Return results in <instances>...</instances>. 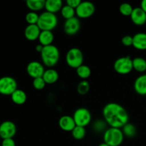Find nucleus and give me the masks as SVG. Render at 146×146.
<instances>
[{
    "mask_svg": "<svg viewBox=\"0 0 146 146\" xmlns=\"http://www.w3.org/2000/svg\"><path fill=\"white\" fill-rule=\"evenodd\" d=\"M81 0H67L66 5L69 6V7H72V8L76 9L78 7V5L81 4Z\"/></svg>",
    "mask_w": 146,
    "mask_h": 146,
    "instance_id": "34",
    "label": "nucleus"
},
{
    "mask_svg": "<svg viewBox=\"0 0 146 146\" xmlns=\"http://www.w3.org/2000/svg\"><path fill=\"white\" fill-rule=\"evenodd\" d=\"M113 68L115 72L121 75H126L130 74L133 70V59L130 56L118 58L114 62Z\"/></svg>",
    "mask_w": 146,
    "mask_h": 146,
    "instance_id": "6",
    "label": "nucleus"
},
{
    "mask_svg": "<svg viewBox=\"0 0 146 146\" xmlns=\"http://www.w3.org/2000/svg\"><path fill=\"white\" fill-rule=\"evenodd\" d=\"M41 58L44 66L52 68L58 64L60 58V52L56 46L51 45L44 46L41 52Z\"/></svg>",
    "mask_w": 146,
    "mask_h": 146,
    "instance_id": "2",
    "label": "nucleus"
},
{
    "mask_svg": "<svg viewBox=\"0 0 146 146\" xmlns=\"http://www.w3.org/2000/svg\"><path fill=\"white\" fill-rule=\"evenodd\" d=\"M45 71L44 64L37 61H31L27 66V74L33 79L42 77Z\"/></svg>",
    "mask_w": 146,
    "mask_h": 146,
    "instance_id": "11",
    "label": "nucleus"
},
{
    "mask_svg": "<svg viewBox=\"0 0 146 146\" xmlns=\"http://www.w3.org/2000/svg\"><path fill=\"white\" fill-rule=\"evenodd\" d=\"M76 74L80 78L83 80H86L89 78L91 75V70L88 66L81 65L76 69Z\"/></svg>",
    "mask_w": 146,
    "mask_h": 146,
    "instance_id": "25",
    "label": "nucleus"
},
{
    "mask_svg": "<svg viewBox=\"0 0 146 146\" xmlns=\"http://www.w3.org/2000/svg\"><path fill=\"white\" fill-rule=\"evenodd\" d=\"M66 62L67 65L73 68H78L84 63V54L78 48H70L66 55Z\"/></svg>",
    "mask_w": 146,
    "mask_h": 146,
    "instance_id": "5",
    "label": "nucleus"
},
{
    "mask_svg": "<svg viewBox=\"0 0 146 146\" xmlns=\"http://www.w3.org/2000/svg\"><path fill=\"white\" fill-rule=\"evenodd\" d=\"M132 5L128 3H123L119 7V11L122 15L125 17H131L133 11Z\"/></svg>",
    "mask_w": 146,
    "mask_h": 146,
    "instance_id": "29",
    "label": "nucleus"
},
{
    "mask_svg": "<svg viewBox=\"0 0 146 146\" xmlns=\"http://www.w3.org/2000/svg\"><path fill=\"white\" fill-rule=\"evenodd\" d=\"M45 0H27L26 1L27 8L34 12L41 11L45 8Z\"/></svg>",
    "mask_w": 146,
    "mask_h": 146,
    "instance_id": "22",
    "label": "nucleus"
},
{
    "mask_svg": "<svg viewBox=\"0 0 146 146\" xmlns=\"http://www.w3.org/2000/svg\"><path fill=\"white\" fill-rule=\"evenodd\" d=\"M58 125L60 128L64 131H71L74 129L76 125L73 116L63 115L58 120Z\"/></svg>",
    "mask_w": 146,
    "mask_h": 146,
    "instance_id": "14",
    "label": "nucleus"
},
{
    "mask_svg": "<svg viewBox=\"0 0 146 146\" xmlns=\"http://www.w3.org/2000/svg\"><path fill=\"white\" fill-rule=\"evenodd\" d=\"M133 70L143 73L146 71V60L143 57H136L133 59Z\"/></svg>",
    "mask_w": 146,
    "mask_h": 146,
    "instance_id": "23",
    "label": "nucleus"
},
{
    "mask_svg": "<svg viewBox=\"0 0 146 146\" xmlns=\"http://www.w3.org/2000/svg\"><path fill=\"white\" fill-rule=\"evenodd\" d=\"M81 21L78 17H75L66 20L64 24V31L68 36H74L80 31Z\"/></svg>",
    "mask_w": 146,
    "mask_h": 146,
    "instance_id": "12",
    "label": "nucleus"
},
{
    "mask_svg": "<svg viewBox=\"0 0 146 146\" xmlns=\"http://www.w3.org/2000/svg\"><path fill=\"white\" fill-rule=\"evenodd\" d=\"M39 19V15L36 12L34 11H29L26 14L25 19L26 21L28 23V25H34L37 24Z\"/></svg>",
    "mask_w": 146,
    "mask_h": 146,
    "instance_id": "30",
    "label": "nucleus"
},
{
    "mask_svg": "<svg viewBox=\"0 0 146 146\" xmlns=\"http://www.w3.org/2000/svg\"><path fill=\"white\" fill-rule=\"evenodd\" d=\"M61 16H62L66 20L70 19L75 17L76 9L66 4V5H64V7H62V9H61Z\"/></svg>",
    "mask_w": 146,
    "mask_h": 146,
    "instance_id": "26",
    "label": "nucleus"
},
{
    "mask_svg": "<svg viewBox=\"0 0 146 146\" xmlns=\"http://www.w3.org/2000/svg\"><path fill=\"white\" fill-rule=\"evenodd\" d=\"M76 126L86 127L89 125L92 120V115L88 109L86 108H78L74 111L73 115Z\"/></svg>",
    "mask_w": 146,
    "mask_h": 146,
    "instance_id": "7",
    "label": "nucleus"
},
{
    "mask_svg": "<svg viewBox=\"0 0 146 146\" xmlns=\"http://www.w3.org/2000/svg\"><path fill=\"white\" fill-rule=\"evenodd\" d=\"M63 7V1L61 0H46L45 3L46 11L54 14L61 11Z\"/></svg>",
    "mask_w": 146,
    "mask_h": 146,
    "instance_id": "18",
    "label": "nucleus"
},
{
    "mask_svg": "<svg viewBox=\"0 0 146 146\" xmlns=\"http://www.w3.org/2000/svg\"><path fill=\"white\" fill-rule=\"evenodd\" d=\"M1 146H16L15 141L13 138H7L3 139Z\"/></svg>",
    "mask_w": 146,
    "mask_h": 146,
    "instance_id": "35",
    "label": "nucleus"
},
{
    "mask_svg": "<svg viewBox=\"0 0 146 146\" xmlns=\"http://www.w3.org/2000/svg\"><path fill=\"white\" fill-rule=\"evenodd\" d=\"M134 90L141 96L146 95V74H142L137 77L134 81Z\"/></svg>",
    "mask_w": 146,
    "mask_h": 146,
    "instance_id": "16",
    "label": "nucleus"
},
{
    "mask_svg": "<svg viewBox=\"0 0 146 146\" xmlns=\"http://www.w3.org/2000/svg\"><path fill=\"white\" fill-rule=\"evenodd\" d=\"M133 46L138 50H146V33H137L133 36Z\"/></svg>",
    "mask_w": 146,
    "mask_h": 146,
    "instance_id": "17",
    "label": "nucleus"
},
{
    "mask_svg": "<svg viewBox=\"0 0 146 146\" xmlns=\"http://www.w3.org/2000/svg\"><path fill=\"white\" fill-rule=\"evenodd\" d=\"M121 42H122L123 45L125 46H133V36L130 35L124 36L121 39Z\"/></svg>",
    "mask_w": 146,
    "mask_h": 146,
    "instance_id": "33",
    "label": "nucleus"
},
{
    "mask_svg": "<svg viewBox=\"0 0 146 146\" xmlns=\"http://www.w3.org/2000/svg\"><path fill=\"white\" fill-rule=\"evenodd\" d=\"M42 78L46 84H54L58 81L59 74L56 70L54 68H48L45 71Z\"/></svg>",
    "mask_w": 146,
    "mask_h": 146,
    "instance_id": "19",
    "label": "nucleus"
},
{
    "mask_svg": "<svg viewBox=\"0 0 146 146\" xmlns=\"http://www.w3.org/2000/svg\"><path fill=\"white\" fill-rule=\"evenodd\" d=\"M103 116L111 128H122L129 120V115L125 108L117 103L106 104L103 108Z\"/></svg>",
    "mask_w": 146,
    "mask_h": 146,
    "instance_id": "1",
    "label": "nucleus"
},
{
    "mask_svg": "<svg viewBox=\"0 0 146 146\" xmlns=\"http://www.w3.org/2000/svg\"><path fill=\"white\" fill-rule=\"evenodd\" d=\"M141 7L143 10L146 13V0H143L141 3Z\"/></svg>",
    "mask_w": 146,
    "mask_h": 146,
    "instance_id": "37",
    "label": "nucleus"
},
{
    "mask_svg": "<svg viewBox=\"0 0 146 146\" xmlns=\"http://www.w3.org/2000/svg\"><path fill=\"white\" fill-rule=\"evenodd\" d=\"M98 146H109V145H108V144L105 143L104 142V143H101V144H100V145H98Z\"/></svg>",
    "mask_w": 146,
    "mask_h": 146,
    "instance_id": "38",
    "label": "nucleus"
},
{
    "mask_svg": "<svg viewBox=\"0 0 146 146\" xmlns=\"http://www.w3.org/2000/svg\"><path fill=\"white\" fill-rule=\"evenodd\" d=\"M90 90V84L86 80H82L78 83L77 86V92L80 95H86Z\"/></svg>",
    "mask_w": 146,
    "mask_h": 146,
    "instance_id": "28",
    "label": "nucleus"
},
{
    "mask_svg": "<svg viewBox=\"0 0 146 146\" xmlns=\"http://www.w3.org/2000/svg\"><path fill=\"white\" fill-rule=\"evenodd\" d=\"M18 84L15 78L11 76H3L0 78V94L11 96L17 90Z\"/></svg>",
    "mask_w": 146,
    "mask_h": 146,
    "instance_id": "8",
    "label": "nucleus"
},
{
    "mask_svg": "<svg viewBox=\"0 0 146 146\" xmlns=\"http://www.w3.org/2000/svg\"><path fill=\"white\" fill-rule=\"evenodd\" d=\"M54 36L52 31H41L38 37V41L39 44L42 45L43 46L51 45L54 41Z\"/></svg>",
    "mask_w": 146,
    "mask_h": 146,
    "instance_id": "21",
    "label": "nucleus"
},
{
    "mask_svg": "<svg viewBox=\"0 0 146 146\" xmlns=\"http://www.w3.org/2000/svg\"><path fill=\"white\" fill-rule=\"evenodd\" d=\"M131 19L135 25L143 26L146 23V13L141 7H136L133 9Z\"/></svg>",
    "mask_w": 146,
    "mask_h": 146,
    "instance_id": "13",
    "label": "nucleus"
},
{
    "mask_svg": "<svg viewBox=\"0 0 146 146\" xmlns=\"http://www.w3.org/2000/svg\"><path fill=\"white\" fill-rule=\"evenodd\" d=\"M106 125L107 123L105 121L98 119V121H95V123L93 124V129L97 133H104L106 130Z\"/></svg>",
    "mask_w": 146,
    "mask_h": 146,
    "instance_id": "31",
    "label": "nucleus"
},
{
    "mask_svg": "<svg viewBox=\"0 0 146 146\" xmlns=\"http://www.w3.org/2000/svg\"><path fill=\"white\" fill-rule=\"evenodd\" d=\"M96 7L91 1H81L76 9V15L78 19H88L94 15Z\"/></svg>",
    "mask_w": 146,
    "mask_h": 146,
    "instance_id": "9",
    "label": "nucleus"
},
{
    "mask_svg": "<svg viewBox=\"0 0 146 146\" xmlns=\"http://www.w3.org/2000/svg\"><path fill=\"white\" fill-rule=\"evenodd\" d=\"M41 31V29L37 24L28 25L24 30V36L28 41H34L38 39Z\"/></svg>",
    "mask_w": 146,
    "mask_h": 146,
    "instance_id": "15",
    "label": "nucleus"
},
{
    "mask_svg": "<svg viewBox=\"0 0 146 146\" xmlns=\"http://www.w3.org/2000/svg\"><path fill=\"white\" fill-rule=\"evenodd\" d=\"M43 48H44V46H43L42 45H41V44H37L35 47L36 51L37 52L40 53V54H41V52L42 51Z\"/></svg>",
    "mask_w": 146,
    "mask_h": 146,
    "instance_id": "36",
    "label": "nucleus"
},
{
    "mask_svg": "<svg viewBox=\"0 0 146 146\" xmlns=\"http://www.w3.org/2000/svg\"><path fill=\"white\" fill-rule=\"evenodd\" d=\"M123 133L124 137H126L128 138H132L136 135L137 134V128L135 126V125L132 123H128L125 124L122 128Z\"/></svg>",
    "mask_w": 146,
    "mask_h": 146,
    "instance_id": "24",
    "label": "nucleus"
},
{
    "mask_svg": "<svg viewBox=\"0 0 146 146\" xmlns=\"http://www.w3.org/2000/svg\"><path fill=\"white\" fill-rule=\"evenodd\" d=\"M58 17L52 13L44 11L39 15L37 25L41 31H51L55 29L58 25Z\"/></svg>",
    "mask_w": 146,
    "mask_h": 146,
    "instance_id": "3",
    "label": "nucleus"
},
{
    "mask_svg": "<svg viewBox=\"0 0 146 146\" xmlns=\"http://www.w3.org/2000/svg\"><path fill=\"white\" fill-rule=\"evenodd\" d=\"M124 135L121 128H107L104 133V141L109 146H119L122 144Z\"/></svg>",
    "mask_w": 146,
    "mask_h": 146,
    "instance_id": "4",
    "label": "nucleus"
},
{
    "mask_svg": "<svg viewBox=\"0 0 146 146\" xmlns=\"http://www.w3.org/2000/svg\"><path fill=\"white\" fill-rule=\"evenodd\" d=\"M71 134L74 139L80 141L85 138L86 135V131L84 127L76 126L74 129L71 131Z\"/></svg>",
    "mask_w": 146,
    "mask_h": 146,
    "instance_id": "27",
    "label": "nucleus"
},
{
    "mask_svg": "<svg viewBox=\"0 0 146 146\" xmlns=\"http://www.w3.org/2000/svg\"><path fill=\"white\" fill-rule=\"evenodd\" d=\"M11 99L12 102L17 105H23L27 100V94L23 90L17 89L11 95Z\"/></svg>",
    "mask_w": 146,
    "mask_h": 146,
    "instance_id": "20",
    "label": "nucleus"
},
{
    "mask_svg": "<svg viewBox=\"0 0 146 146\" xmlns=\"http://www.w3.org/2000/svg\"><path fill=\"white\" fill-rule=\"evenodd\" d=\"M33 86L34 88H35L36 90H38V91H41V90L44 89L45 88L46 85V82L44 81V80L43 79L42 77H40V78H34L33 80Z\"/></svg>",
    "mask_w": 146,
    "mask_h": 146,
    "instance_id": "32",
    "label": "nucleus"
},
{
    "mask_svg": "<svg viewBox=\"0 0 146 146\" xmlns=\"http://www.w3.org/2000/svg\"><path fill=\"white\" fill-rule=\"evenodd\" d=\"M17 125L14 122L5 121L0 124V138L2 139L13 138L17 133Z\"/></svg>",
    "mask_w": 146,
    "mask_h": 146,
    "instance_id": "10",
    "label": "nucleus"
}]
</instances>
